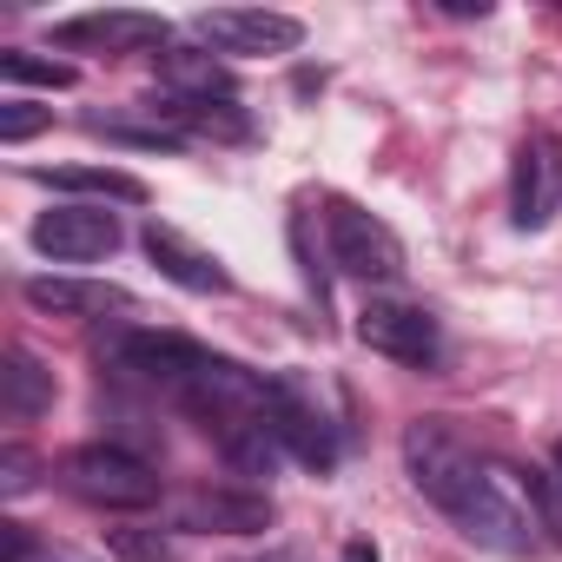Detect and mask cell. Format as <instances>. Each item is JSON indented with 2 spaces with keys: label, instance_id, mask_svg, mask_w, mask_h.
Masks as SVG:
<instances>
[{
  "label": "cell",
  "instance_id": "cell-1",
  "mask_svg": "<svg viewBox=\"0 0 562 562\" xmlns=\"http://www.w3.org/2000/svg\"><path fill=\"white\" fill-rule=\"evenodd\" d=\"M404 470L470 542H483L496 555H529L542 542L522 490H509V470L483 463L443 417H424L404 430Z\"/></svg>",
  "mask_w": 562,
  "mask_h": 562
},
{
  "label": "cell",
  "instance_id": "cell-2",
  "mask_svg": "<svg viewBox=\"0 0 562 562\" xmlns=\"http://www.w3.org/2000/svg\"><path fill=\"white\" fill-rule=\"evenodd\" d=\"M106 364L120 371V378H133V384H146V391H166V397H192V384L218 364V351H205V345H192V338H179V331H120L113 345H106Z\"/></svg>",
  "mask_w": 562,
  "mask_h": 562
},
{
  "label": "cell",
  "instance_id": "cell-3",
  "mask_svg": "<svg viewBox=\"0 0 562 562\" xmlns=\"http://www.w3.org/2000/svg\"><path fill=\"white\" fill-rule=\"evenodd\" d=\"M60 483L80 503H93V509H146V503H159L153 463L133 457V450H120V443H80V450H67L60 457Z\"/></svg>",
  "mask_w": 562,
  "mask_h": 562
},
{
  "label": "cell",
  "instance_id": "cell-4",
  "mask_svg": "<svg viewBox=\"0 0 562 562\" xmlns=\"http://www.w3.org/2000/svg\"><path fill=\"white\" fill-rule=\"evenodd\" d=\"M325 238H331V265L345 278H364V285H397L404 278V238L378 212H364L351 199H331L325 205Z\"/></svg>",
  "mask_w": 562,
  "mask_h": 562
},
{
  "label": "cell",
  "instance_id": "cell-5",
  "mask_svg": "<svg viewBox=\"0 0 562 562\" xmlns=\"http://www.w3.org/2000/svg\"><path fill=\"white\" fill-rule=\"evenodd\" d=\"M358 345L391 358V364H411V371H437L443 364V325L424 305H404V299H371L358 312Z\"/></svg>",
  "mask_w": 562,
  "mask_h": 562
},
{
  "label": "cell",
  "instance_id": "cell-6",
  "mask_svg": "<svg viewBox=\"0 0 562 562\" xmlns=\"http://www.w3.org/2000/svg\"><path fill=\"white\" fill-rule=\"evenodd\" d=\"M192 27H199L205 54H225V60L292 54V47L305 41V21H299V14H271V8H205Z\"/></svg>",
  "mask_w": 562,
  "mask_h": 562
},
{
  "label": "cell",
  "instance_id": "cell-7",
  "mask_svg": "<svg viewBox=\"0 0 562 562\" xmlns=\"http://www.w3.org/2000/svg\"><path fill=\"white\" fill-rule=\"evenodd\" d=\"M271 437L285 443V457H299L305 470H331L338 463V424L318 411V397L299 378H271Z\"/></svg>",
  "mask_w": 562,
  "mask_h": 562
},
{
  "label": "cell",
  "instance_id": "cell-8",
  "mask_svg": "<svg viewBox=\"0 0 562 562\" xmlns=\"http://www.w3.org/2000/svg\"><path fill=\"white\" fill-rule=\"evenodd\" d=\"M120 218L106 205H54L34 218V245L54 258V265H93V258H113L120 251Z\"/></svg>",
  "mask_w": 562,
  "mask_h": 562
},
{
  "label": "cell",
  "instance_id": "cell-9",
  "mask_svg": "<svg viewBox=\"0 0 562 562\" xmlns=\"http://www.w3.org/2000/svg\"><path fill=\"white\" fill-rule=\"evenodd\" d=\"M179 529H205V536H265L271 529V496L265 490H186L172 509Z\"/></svg>",
  "mask_w": 562,
  "mask_h": 562
},
{
  "label": "cell",
  "instance_id": "cell-10",
  "mask_svg": "<svg viewBox=\"0 0 562 562\" xmlns=\"http://www.w3.org/2000/svg\"><path fill=\"white\" fill-rule=\"evenodd\" d=\"M555 199H562V153H555V139H529L509 172V225L542 232L555 218Z\"/></svg>",
  "mask_w": 562,
  "mask_h": 562
},
{
  "label": "cell",
  "instance_id": "cell-11",
  "mask_svg": "<svg viewBox=\"0 0 562 562\" xmlns=\"http://www.w3.org/2000/svg\"><path fill=\"white\" fill-rule=\"evenodd\" d=\"M139 245H146V258L159 265V278H172L179 292H232V271H225V258L218 251H205V245H192L179 225H146L139 232Z\"/></svg>",
  "mask_w": 562,
  "mask_h": 562
},
{
  "label": "cell",
  "instance_id": "cell-12",
  "mask_svg": "<svg viewBox=\"0 0 562 562\" xmlns=\"http://www.w3.org/2000/svg\"><path fill=\"white\" fill-rule=\"evenodd\" d=\"M166 21L159 14H139V8H106V14H80V21H60L54 27V47H106V54H126V47H166Z\"/></svg>",
  "mask_w": 562,
  "mask_h": 562
},
{
  "label": "cell",
  "instance_id": "cell-13",
  "mask_svg": "<svg viewBox=\"0 0 562 562\" xmlns=\"http://www.w3.org/2000/svg\"><path fill=\"white\" fill-rule=\"evenodd\" d=\"M27 305L54 312V318H106V312H133V292L100 285V278H27Z\"/></svg>",
  "mask_w": 562,
  "mask_h": 562
},
{
  "label": "cell",
  "instance_id": "cell-14",
  "mask_svg": "<svg viewBox=\"0 0 562 562\" xmlns=\"http://www.w3.org/2000/svg\"><path fill=\"white\" fill-rule=\"evenodd\" d=\"M0 411L14 424H34L41 411H54V371L27 345H8V358H0Z\"/></svg>",
  "mask_w": 562,
  "mask_h": 562
},
{
  "label": "cell",
  "instance_id": "cell-15",
  "mask_svg": "<svg viewBox=\"0 0 562 562\" xmlns=\"http://www.w3.org/2000/svg\"><path fill=\"white\" fill-rule=\"evenodd\" d=\"M153 67H159V87H172V100H232V80L212 54L166 47V54H153Z\"/></svg>",
  "mask_w": 562,
  "mask_h": 562
},
{
  "label": "cell",
  "instance_id": "cell-16",
  "mask_svg": "<svg viewBox=\"0 0 562 562\" xmlns=\"http://www.w3.org/2000/svg\"><path fill=\"white\" fill-rule=\"evenodd\" d=\"M54 192H87V199H113V205H146V179L120 172V166H41L34 172Z\"/></svg>",
  "mask_w": 562,
  "mask_h": 562
},
{
  "label": "cell",
  "instance_id": "cell-17",
  "mask_svg": "<svg viewBox=\"0 0 562 562\" xmlns=\"http://www.w3.org/2000/svg\"><path fill=\"white\" fill-rule=\"evenodd\" d=\"M0 80H8V87H47V93H60V87H74L80 74H74L67 60L27 54V47H8V54H0Z\"/></svg>",
  "mask_w": 562,
  "mask_h": 562
},
{
  "label": "cell",
  "instance_id": "cell-18",
  "mask_svg": "<svg viewBox=\"0 0 562 562\" xmlns=\"http://www.w3.org/2000/svg\"><path fill=\"white\" fill-rule=\"evenodd\" d=\"M54 126V106H34V100H0V139L8 146H21V139H34V133H47Z\"/></svg>",
  "mask_w": 562,
  "mask_h": 562
},
{
  "label": "cell",
  "instance_id": "cell-19",
  "mask_svg": "<svg viewBox=\"0 0 562 562\" xmlns=\"http://www.w3.org/2000/svg\"><path fill=\"white\" fill-rule=\"evenodd\" d=\"M106 542L120 562H179V542H166L159 529H113Z\"/></svg>",
  "mask_w": 562,
  "mask_h": 562
},
{
  "label": "cell",
  "instance_id": "cell-20",
  "mask_svg": "<svg viewBox=\"0 0 562 562\" xmlns=\"http://www.w3.org/2000/svg\"><path fill=\"white\" fill-rule=\"evenodd\" d=\"M0 490H8V496H27V490H34V457H27L21 443L0 450Z\"/></svg>",
  "mask_w": 562,
  "mask_h": 562
},
{
  "label": "cell",
  "instance_id": "cell-21",
  "mask_svg": "<svg viewBox=\"0 0 562 562\" xmlns=\"http://www.w3.org/2000/svg\"><path fill=\"white\" fill-rule=\"evenodd\" d=\"M338 562H378V542H371V536H351V542H345V555H338Z\"/></svg>",
  "mask_w": 562,
  "mask_h": 562
},
{
  "label": "cell",
  "instance_id": "cell-22",
  "mask_svg": "<svg viewBox=\"0 0 562 562\" xmlns=\"http://www.w3.org/2000/svg\"><path fill=\"white\" fill-rule=\"evenodd\" d=\"M34 562H93V555H80V549H41Z\"/></svg>",
  "mask_w": 562,
  "mask_h": 562
},
{
  "label": "cell",
  "instance_id": "cell-23",
  "mask_svg": "<svg viewBox=\"0 0 562 562\" xmlns=\"http://www.w3.org/2000/svg\"><path fill=\"white\" fill-rule=\"evenodd\" d=\"M555 463H562V443H555Z\"/></svg>",
  "mask_w": 562,
  "mask_h": 562
}]
</instances>
